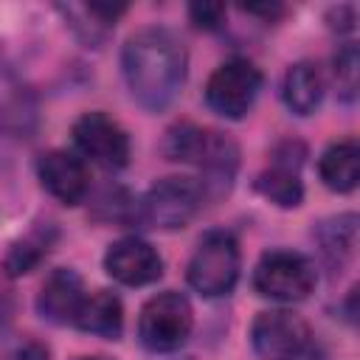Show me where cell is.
I'll return each mask as SVG.
<instances>
[{"label":"cell","instance_id":"obj_3","mask_svg":"<svg viewBox=\"0 0 360 360\" xmlns=\"http://www.w3.org/2000/svg\"><path fill=\"white\" fill-rule=\"evenodd\" d=\"M205 186L194 177H163L149 186V191L138 202V222L160 231L186 228L197 211L202 208Z\"/></svg>","mask_w":360,"mask_h":360},{"label":"cell","instance_id":"obj_17","mask_svg":"<svg viewBox=\"0 0 360 360\" xmlns=\"http://www.w3.org/2000/svg\"><path fill=\"white\" fill-rule=\"evenodd\" d=\"M318 242L323 256L346 259L357 245V214H340L318 225Z\"/></svg>","mask_w":360,"mask_h":360},{"label":"cell","instance_id":"obj_16","mask_svg":"<svg viewBox=\"0 0 360 360\" xmlns=\"http://www.w3.org/2000/svg\"><path fill=\"white\" fill-rule=\"evenodd\" d=\"M281 98L290 112L312 115L323 98V76L312 62H295L287 68L281 82Z\"/></svg>","mask_w":360,"mask_h":360},{"label":"cell","instance_id":"obj_10","mask_svg":"<svg viewBox=\"0 0 360 360\" xmlns=\"http://www.w3.org/2000/svg\"><path fill=\"white\" fill-rule=\"evenodd\" d=\"M37 177L42 188L56 197L62 205H79L90 191V174L87 163L65 149L42 152L37 160Z\"/></svg>","mask_w":360,"mask_h":360},{"label":"cell","instance_id":"obj_12","mask_svg":"<svg viewBox=\"0 0 360 360\" xmlns=\"http://www.w3.org/2000/svg\"><path fill=\"white\" fill-rule=\"evenodd\" d=\"M301 155L304 149L298 143H284L273 152L270 166L256 177V188L264 200L281 205V208H295L304 200V186H301Z\"/></svg>","mask_w":360,"mask_h":360},{"label":"cell","instance_id":"obj_6","mask_svg":"<svg viewBox=\"0 0 360 360\" xmlns=\"http://www.w3.org/2000/svg\"><path fill=\"white\" fill-rule=\"evenodd\" d=\"M191 326H194L191 301L174 290L152 295L138 315V338L149 352L158 354L180 349L188 340Z\"/></svg>","mask_w":360,"mask_h":360},{"label":"cell","instance_id":"obj_9","mask_svg":"<svg viewBox=\"0 0 360 360\" xmlns=\"http://www.w3.org/2000/svg\"><path fill=\"white\" fill-rule=\"evenodd\" d=\"M70 135H73V143H76L82 160L87 158L90 163H96L101 169H124L129 163L127 129L101 110L79 115Z\"/></svg>","mask_w":360,"mask_h":360},{"label":"cell","instance_id":"obj_11","mask_svg":"<svg viewBox=\"0 0 360 360\" xmlns=\"http://www.w3.org/2000/svg\"><path fill=\"white\" fill-rule=\"evenodd\" d=\"M104 270L118 281V284H127V287H143V284H152L160 278L163 273V259L160 253L138 239V236H124L118 242H112L104 253Z\"/></svg>","mask_w":360,"mask_h":360},{"label":"cell","instance_id":"obj_14","mask_svg":"<svg viewBox=\"0 0 360 360\" xmlns=\"http://www.w3.org/2000/svg\"><path fill=\"white\" fill-rule=\"evenodd\" d=\"M318 174L326 188L338 194H349L360 180V146L354 138H343L329 143L318 158Z\"/></svg>","mask_w":360,"mask_h":360},{"label":"cell","instance_id":"obj_18","mask_svg":"<svg viewBox=\"0 0 360 360\" xmlns=\"http://www.w3.org/2000/svg\"><path fill=\"white\" fill-rule=\"evenodd\" d=\"M48 245H51V239L42 231H34V233L17 239L8 248V253H6V270H8V276H22V273L34 270L45 259Z\"/></svg>","mask_w":360,"mask_h":360},{"label":"cell","instance_id":"obj_4","mask_svg":"<svg viewBox=\"0 0 360 360\" xmlns=\"http://www.w3.org/2000/svg\"><path fill=\"white\" fill-rule=\"evenodd\" d=\"M186 278L205 298L228 295L239 278V245L233 233L208 231L188 259Z\"/></svg>","mask_w":360,"mask_h":360},{"label":"cell","instance_id":"obj_2","mask_svg":"<svg viewBox=\"0 0 360 360\" xmlns=\"http://www.w3.org/2000/svg\"><path fill=\"white\" fill-rule=\"evenodd\" d=\"M163 155L174 163L197 166L205 174V180H202L205 191H208V183H231L236 163H239V149L228 135L188 124V121H183L166 132Z\"/></svg>","mask_w":360,"mask_h":360},{"label":"cell","instance_id":"obj_15","mask_svg":"<svg viewBox=\"0 0 360 360\" xmlns=\"http://www.w3.org/2000/svg\"><path fill=\"white\" fill-rule=\"evenodd\" d=\"M76 329L87 332V335H96V338H110L115 340L124 329V307H121V298L110 290H96V292H87L79 312H76V321H73Z\"/></svg>","mask_w":360,"mask_h":360},{"label":"cell","instance_id":"obj_1","mask_svg":"<svg viewBox=\"0 0 360 360\" xmlns=\"http://www.w3.org/2000/svg\"><path fill=\"white\" fill-rule=\"evenodd\" d=\"M188 56L169 28H141L121 51V73L129 96L149 112H163L186 82Z\"/></svg>","mask_w":360,"mask_h":360},{"label":"cell","instance_id":"obj_7","mask_svg":"<svg viewBox=\"0 0 360 360\" xmlns=\"http://www.w3.org/2000/svg\"><path fill=\"white\" fill-rule=\"evenodd\" d=\"M262 90V70L242 56L222 62L205 82V104L222 118H242Z\"/></svg>","mask_w":360,"mask_h":360},{"label":"cell","instance_id":"obj_20","mask_svg":"<svg viewBox=\"0 0 360 360\" xmlns=\"http://www.w3.org/2000/svg\"><path fill=\"white\" fill-rule=\"evenodd\" d=\"M188 17L197 28H219L222 17H225V6H219V3H194L188 8Z\"/></svg>","mask_w":360,"mask_h":360},{"label":"cell","instance_id":"obj_21","mask_svg":"<svg viewBox=\"0 0 360 360\" xmlns=\"http://www.w3.org/2000/svg\"><path fill=\"white\" fill-rule=\"evenodd\" d=\"M3 360H48V346L34 338H22L6 352Z\"/></svg>","mask_w":360,"mask_h":360},{"label":"cell","instance_id":"obj_22","mask_svg":"<svg viewBox=\"0 0 360 360\" xmlns=\"http://www.w3.org/2000/svg\"><path fill=\"white\" fill-rule=\"evenodd\" d=\"M76 360H110V357H101V354H90V357H76Z\"/></svg>","mask_w":360,"mask_h":360},{"label":"cell","instance_id":"obj_5","mask_svg":"<svg viewBox=\"0 0 360 360\" xmlns=\"http://www.w3.org/2000/svg\"><path fill=\"white\" fill-rule=\"evenodd\" d=\"M318 281L315 264L298 250H267L253 267V290L278 304L304 301Z\"/></svg>","mask_w":360,"mask_h":360},{"label":"cell","instance_id":"obj_19","mask_svg":"<svg viewBox=\"0 0 360 360\" xmlns=\"http://www.w3.org/2000/svg\"><path fill=\"white\" fill-rule=\"evenodd\" d=\"M357 45L354 42H346L343 48H338L335 59H332V73H335V82H338V96L343 101H354L357 96Z\"/></svg>","mask_w":360,"mask_h":360},{"label":"cell","instance_id":"obj_8","mask_svg":"<svg viewBox=\"0 0 360 360\" xmlns=\"http://www.w3.org/2000/svg\"><path fill=\"white\" fill-rule=\"evenodd\" d=\"M309 326L290 309L259 312L250 323V346L262 360H298L309 349Z\"/></svg>","mask_w":360,"mask_h":360},{"label":"cell","instance_id":"obj_13","mask_svg":"<svg viewBox=\"0 0 360 360\" xmlns=\"http://www.w3.org/2000/svg\"><path fill=\"white\" fill-rule=\"evenodd\" d=\"M84 295H87V290H84L82 276L70 267H56L48 273V278L42 281V287L37 292V312L45 321L59 323V326L73 323Z\"/></svg>","mask_w":360,"mask_h":360}]
</instances>
